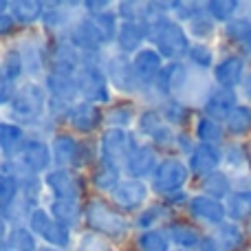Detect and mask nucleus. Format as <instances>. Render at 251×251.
<instances>
[{"label": "nucleus", "mask_w": 251, "mask_h": 251, "mask_svg": "<svg viewBox=\"0 0 251 251\" xmlns=\"http://www.w3.org/2000/svg\"><path fill=\"white\" fill-rule=\"evenodd\" d=\"M84 223L88 231L106 238L108 243H124L128 240L132 223L126 218L124 212H119L110 201L101 196H91L84 203Z\"/></svg>", "instance_id": "nucleus-1"}, {"label": "nucleus", "mask_w": 251, "mask_h": 251, "mask_svg": "<svg viewBox=\"0 0 251 251\" xmlns=\"http://www.w3.org/2000/svg\"><path fill=\"white\" fill-rule=\"evenodd\" d=\"M47 106H49V93L44 88V84L29 79V82L20 84L13 101L9 104V117L13 124L31 126L38 130V126L47 119Z\"/></svg>", "instance_id": "nucleus-2"}, {"label": "nucleus", "mask_w": 251, "mask_h": 251, "mask_svg": "<svg viewBox=\"0 0 251 251\" xmlns=\"http://www.w3.org/2000/svg\"><path fill=\"white\" fill-rule=\"evenodd\" d=\"M104 66H106L104 53H82V64H79V71L75 75L82 101H91L95 106L110 104L113 88L108 84Z\"/></svg>", "instance_id": "nucleus-3"}, {"label": "nucleus", "mask_w": 251, "mask_h": 251, "mask_svg": "<svg viewBox=\"0 0 251 251\" xmlns=\"http://www.w3.org/2000/svg\"><path fill=\"white\" fill-rule=\"evenodd\" d=\"M187 178H190L187 161L170 154L159 161V165H156V170L152 172V176L148 178V183H150V190L154 192V194L165 199V196H172V194H176V192L185 190Z\"/></svg>", "instance_id": "nucleus-4"}, {"label": "nucleus", "mask_w": 251, "mask_h": 251, "mask_svg": "<svg viewBox=\"0 0 251 251\" xmlns=\"http://www.w3.org/2000/svg\"><path fill=\"white\" fill-rule=\"evenodd\" d=\"M44 190L60 201H82L88 178L73 168H53L42 176Z\"/></svg>", "instance_id": "nucleus-5"}, {"label": "nucleus", "mask_w": 251, "mask_h": 251, "mask_svg": "<svg viewBox=\"0 0 251 251\" xmlns=\"http://www.w3.org/2000/svg\"><path fill=\"white\" fill-rule=\"evenodd\" d=\"M150 194H152L150 183L141 181V178L126 176V178H122V183H119L108 196H110V203H113L119 212L139 214L148 205Z\"/></svg>", "instance_id": "nucleus-6"}, {"label": "nucleus", "mask_w": 251, "mask_h": 251, "mask_svg": "<svg viewBox=\"0 0 251 251\" xmlns=\"http://www.w3.org/2000/svg\"><path fill=\"white\" fill-rule=\"evenodd\" d=\"M106 77L115 93L124 97H137L139 95V84L134 77L132 69V57L124 55V53L115 51L110 57H106Z\"/></svg>", "instance_id": "nucleus-7"}, {"label": "nucleus", "mask_w": 251, "mask_h": 251, "mask_svg": "<svg viewBox=\"0 0 251 251\" xmlns=\"http://www.w3.org/2000/svg\"><path fill=\"white\" fill-rule=\"evenodd\" d=\"M139 137L132 134L130 130L122 128H106L100 134V159L110 161V163H117L124 168L128 154L137 148Z\"/></svg>", "instance_id": "nucleus-8"}, {"label": "nucleus", "mask_w": 251, "mask_h": 251, "mask_svg": "<svg viewBox=\"0 0 251 251\" xmlns=\"http://www.w3.org/2000/svg\"><path fill=\"white\" fill-rule=\"evenodd\" d=\"M22 168V174H35V176H44L49 170H53V154L51 146L44 137L40 134H29L26 146L22 150L20 159H18Z\"/></svg>", "instance_id": "nucleus-9"}, {"label": "nucleus", "mask_w": 251, "mask_h": 251, "mask_svg": "<svg viewBox=\"0 0 251 251\" xmlns=\"http://www.w3.org/2000/svg\"><path fill=\"white\" fill-rule=\"evenodd\" d=\"M18 51H20L22 60H25V73L29 79H35L40 75L49 73V40L44 35H26L18 42Z\"/></svg>", "instance_id": "nucleus-10"}, {"label": "nucleus", "mask_w": 251, "mask_h": 251, "mask_svg": "<svg viewBox=\"0 0 251 251\" xmlns=\"http://www.w3.org/2000/svg\"><path fill=\"white\" fill-rule=\"evenodd\" d=\"M163 66H165L163 57H161V53L154 47H143L139 53H134L132 69H134V77H137V84H139V93L154 86Z\"/></svg>", "instance_id": "nucleus-11"}, {"label": "nucleus", "mask_w": 251, "mask_h": 251, "mask_svg": "<svg viewBox=\"0 0 251 251\" xmlns=\"http://www.w3.org/2000/svg\"><path fill=\"white\" fill-rule=\"evenodd\" d=\"M159 161H161L159 150H156L150 141H139L137 148H134L128 154V159H126L124 172L128 174L130 178H141V181H146V178L152 176V172L156 170Z\"/></svg>", "instance_id": "nucleus-12"}, {"label": "nucleus", "mask_w": 251, "mask_h": 251, "mask_svg": "<svg viewBox=\"0 0 251 251\" xmlns=\"http://www.w3.org/2000/svg\"><path fill=\"white\" fill-rule=\"evenodd\" d=\"M187 214H190L194 221L203 223V225L209 227H221L225 223V203L212 199V196L205 194H194L187 201Z\"/></svg>", "instance_id": "nucleus-13"}, {"label": "nucleus", "mask_w": 251, "mask_h": 251, "mask_svg": "<svg viewBox=\"0 0 251 251\" xmlns=\"http://www.w3.org/2000/svg\"><path fill=\"white\" fill-rule=\"evenodd\" d=\"M104 124V113H101L100 106L91 104V101H82L79 100L77 104H73L69 115V128L77 134H95L97 130L101 128Z\"/></svg>", "instance_id": "nucleus-14"}, {"label": "nucleus", "mask_w": 251, "mask_h": 251, "mask_svg": "<svg viewBox=\"0 0 251 251\" xmlns=\"http://www.w3.org/2000/svg\"><path fill=\"white\" fill-rule=\"evenodd\" d=\"M64 38L73 44L77 51L82 53H104V44H101L100 35H97L93 22L88 20V16H82L71 25V29L64 33Z\"/></svg>", "instance_id": "nucleus-15"}, {"label": "nucleus", "mask_w": 251, "mask_h": 251, "mask_svg": "<svg viewBox=\"0 0 251 251\" xmlns=\"http://www.w3.org/2000/svg\"><path fill=\"white\" fill-rule=\"evenodd\" d=\"M236 93L234 91H227V88L221 86H214L205 93L203 97V113L205 117L214 119V122H227V117L231 115V110L236 108Z\"/></svg>", "instance_id": "nucleus-16"}, {"label": "nucleus", "mask_w": 251, "mask_h": 251, "mask_svg": "<svg viewBox=\"0 0 251 251\" xmlns=\"http://www.w3.org/2000/svg\"><path fill=\"white\" fill-rule=\"evenodd\" d=\"M51 154H53V165L55 168H73L77 161V150H79V139L73 132L66 130H57L55 134H51Z\"/></svg>", "instance_id": "nucleus-17"}, {"label": "nucleus", "mask_w": 251, "mask_h": 251, "mask_svg": "<svg viewBox=\"0 0 251 251\" xmlns=\"http://www.w3.org/2000/svg\"><path fill=\"white\" fill-rule=\"evenodd\" d=\"M221 161H223V152L218 150V146L196 143L194 152L187 156V168H190V174L205 178V176H209V174L218 172Z\"/></svg>", "instance_id": "nucleus-18"}, {"label": "nucleus", "mask_w": 251, "mask_h": 251, "mask_svg": "<svg viewBox=\"0 0 251 251\" xmlns=\"http://www.w3.org/2000/svg\"><path fill=\"white\" fill-rule=\"evenodd\" d=\"M122 174H124L122 165L100 159L91 168V174H88V185H91L93 190H97L100 194H110V192L122 183V178H124Z\"/></svg>", "instance_id": "nucleus-19"}, {"label": "nucleus", "mask_w": 251, "mask_h": 251, "mask_svg": "<svg viewBox=\"0 0 251 251\" xmlns=\"http://www.w3.org/2000/svg\"><path fill=\"white\" fill-rule=\"evenodd\" d=\"M146 42H148L146 22H122L119 25V33H117V40H115L117 53L132 57L134 53L141 51Z\"/></svg>", "instance_id": "nucleus-20"}, {"label": "nucleus", "mask_w": 251, "mask_h": 251, "mask_svg": "<svg viewBox=\"0 0 251 251\" xmlns=\"http://www.w3.org/2000/svg\"><path fill=\"white\" fill-rule=\"evenodd\" d=\"M26 130L13 122H0V154L7 161H18L26 146Z\"/></svg>", "instance_id": "nucleus-21"}, {"label": "nucleus", "mask_w": 251, "mask_h": 251, "mask_svg": "<svg viewBox=\"0 0 251 251\" xmlns=\"http://www.w3.org/2000/svg\"><path fill=\"white\" fill-rule=\"evenodd\" d=\"M172 216H174V209L168 207L163 201H156V203H148L141 212L134 214L132 227L139 231L161 229V225H168V223L174 221Z\"/></svg>", "instance_id": "nucleus-22"}, {"label": "nucleus", "mask_w": 251, "mask_h": 251, "mask_svg": "<svg viewBox=\"0 0 251 251\" xmlns=\"http://www.w3.org/2000/svg\"><path fill=\"white\" fill-rule=\"evenodd\" d=\"M214 79L221 88L234 91L245 79V60L240 55H227L214 66Z\"/></svg>", "instance_id": "nucleus-23"}, {"label": "nucleus", "mask_w": 251, "mask_h": 251, "mask_svg": "<svg viewBox=\"0 0 251 251\" xmlns=\"http://www.w3.org/2000/svg\"><path fill=\"white\" fill-rule=\"evenodd\" d=\"M44 88H47L49 97H53V100H62L69 101V104H77L79 101V88L75 75L47 73L44 75Z\"/></svg>", "instance_id": "nucleus-24"}, {"label": "nucleus", "mask_w": 251, "mask_h": 251, "mask_svg": "<svg viewBox=\"0 0 251 251\" xmlns=\"http://www.w3.org/2000/svg\"><path fill=\"white\" fill-rule=\"evenodd\" d=\"M49 214L53 221L66 225L69 229H77L84 223V201H60L51 199L49 203Z\"/></svg>", "instance_id": "nucleus-25"}, {"label": "nucleus", "mask_w": 251, "mask_h": 251, "mask_svg": "<svg viewBox=\"0 0 251 251\" xmlns=\"http://www.w3.org/2000/svg\"><path fill=\"white\" fill-rule=\"evenodd\" d=\"M165 234H168L170 243H172L174 247L183 249V251L199 249L201 240H203L201 231L196 229L194 225H190V223H185V221H176V218L165 225Z\"/></svg>", "instance_id": "nucleus-26"}, {"label": "nucleus", "mask_w": 251, "mask_h": 251, "mask_svg": "<svg viewBox=\"0 0 251 251\" xmlns=\"http://www.w3.org/2000/svg\"><path fill=\"white\" fill-rule=\"evenodd\" d=\"M9 13L18 22V26H33L42 22L44 2H38V0H16V2H9Z\"/></svg>", "instance_id": "nucleus-27"}, {"label": "nucleus", "mask_w": 251, "mask_h": 251, "mask_svg": "<svg viewBox=\"0 0 251 251\" xmlns=\"http://www.w3.org/2000/svg\"><path fill=\"white\" fill-rule=\"evenodd\" d=\"M159 113L163 117V122L172 128H181L192 119V108L187 101L176 100V97H170V100H163L159 106Z\"/></svg>", "instance_id": "nucleus-28"}, {"label": "nucleus", "mask_w": 251, "mask_h": 251, "mask_svg": "<svg viewBox=\"0 0 251 251\" xmlns=\"http://www.w3.org/2000/svg\"><path fill=\"white\" fill-rule=\"evenodd\" d=\"M84 16H86V13H84ZM88 20L93 22V26H95V31H97V35H100V40H101L104 47L115 44L122 20L117 18V13H115L113 9L106 11V13H100V16H88Z\"/></svg>", "instance_id": "nucleus-29"}, {"label": "nucleus", "mask_w": 251, "mask_h": 251, "mask_svg": "<svg viewBox=\"0 0 251 251\" xmlns=\"http://www.w3.org/2000/svg\"><path fill=\"white\" fill-rule=\"evenodd\" d=\"M40 240L44 243V247L66 251L73 245V229H69L66 225H62V223H57V221H51L44 227L42 234H40Z\"/></svg>", "instance_id": "nucleus-30"}, {"label": "nucleus", "mask_w": 251, "mask_h": 251, "mask_svg": "<svg viewBox=\"0 0 251 251\" xmlns=\"http://www.w3.org/2000/svg\"><path fill=\"white\" fill-rule=\"evenodd\" d=\"M225 214L231 218V223L251 218V190L231 192L225 199Z\"/></svg>", "instance_id": "nucleus-31"}, {"label": "nucleus", "mask_w": 251, "mask_h": 251, "mask_svg": "<svg viewBox=\"0 0 251 251\" xmlns=\"http://www.w3.org/2000/svg\"><path fill=\"white\" fill-rule=\"evenodd\" d=\"M22 75H26L25 60H22L18 47H9L7 51H4V55L0 57V79L18 84V79H20Z\"/></svg>", "instance_id": "nucleus-32"}, {"label": "nucleus", "mask_w": 251, "mask_h": 251, "mask_svg": "<svg viewBox=\"0 0 251 251\" xmlns=\"http://www.w3.org/2000/svg\"><path fill=\"white\" fill-rule=\"evenodd\" d=\"M137 117H139V113L134 110L132 104H113L104 113V124H106V128L128 130L130 126L137 124Z\"/></svg>", "instance_id": "nucleus-33"}, {"label": "nucleus", "mask_w": 251, "mask_h": 251, "mask_svg": "<svg viewBox=\"0 0 251 251\" xmlns=\"http://www.w3.org/2000/svg\"><path fill=\"white\" fill-rule=\"evenodd\" d=\"M216 238L221 251H240L245 245V234L238 227V223H223L221 227H216Z\"/></svg>", "instance_id": "nucleus-34"}, {"label": "nucleus", "mask_w": 251, "mask_h": 251, "mask_svg": "<svg viewBox=\"0 0 251 251\" xmlns=\"http://www.w3.org/2000/svg\"><path fill=\"white\" fill-rule=\"evenodd\" d=\"M4 245L9 251H40V238L26 225L11 227Z\"/></svg>", "instance_id": "nucleus-35"}, {"label": "nucleus", "mask_w": 251, "mask_h": 251, "mask_svg": "<svg viewBox=\"0 0 251 251\" xmlns=\"http://www.w3.org/2000/svg\"><path fill=\"white\" fill-rule=\"evenodd\" d=\"M163 126H165V122H163V117H161L159 108H156V106H148V108H143L141 113H139L134 128H137L139 137H143L146 141H150Z\"/></svg>", "instance_id": "nucleus-36"}, {"label": "nucleus", "mask_w": 251, "mask_h": 251, "mask_svg": "<svg viewBox=\"0 0 251 251\" xmlns=\"http://www.w3.org/2000/svg\"><path fill=\"white\" fill-rule=\"evenodd\" d=\"M134 247L137 251H172V243H170L165 229H148L137 234Z\"/></svg>", "instance_id": "nucleus-37"}, {"label": "nucleus", "mask_w": 251, "mask_h": 251, "mask_svg": "<svg viewBox=\"0 0 251 251\" xmlns=\"http://www.w3.org/2000/svg\"><path fill=\"white\" fill-rule=\"evenodd\" d=\"M194 137L199 139V143H207V146H218L225 137V128H223L218 122L209 117H199L194 126Z\"/></svg>", "instance_id": "nucleus-38"}, {"label": "nucleus", "mask_w": 251, "mask_h": 251, "mask_svg": "<svg viewBox=\"0 0 251 251\" xmlns=\"http://www.w3.org/2000/svg\"><path fill=\"white\" fill-rule=\"evenodd\" d=\"M201 190H203L205 196H212V199L221 201V199H227L231 194V181L225 172H214L209 176L201 178Z\"/></svg>", "instance_id": "nucleus-39"}, {"label": "nucleus", "mask_w": 251, "mask_h": 251, "mask_svg": "<svg viewBox=\"0 0 251 251\" xmlns=\"http://www.w3.org/2000/svg\"><path fill=\"white\" fill-rule=\"evenodd\" d=\"M100 161V139L84 137L79 139V150H77V161H75V170H91L93 165Z\"/></svg>", "instance_id": "nucleus-40"}, {"label": "nucleus", "mask_w": 251, "mask_h": 251, "mask_svg": "<svg viewBox=\"0 0 251 251\" xmlns=\"http://www.w3.org/2000/svg\"><path fill=\"white\" fill-rule=\"evenodd\" d=\"M238 9H240V2H236V0H209V2H205L207 16L214 22H225V25L234 20Z\"/></svg>", "instance_id": "nucleus-41"}, {"label": "nucleus", "mask_w": 251, "mask_h": 251, "mask_svg": "<svg viewBox=\"0 0 251 251\" xmlns=\"http://www.w3.org/2000/svg\"><path fill=\"white\" fill-rule=\"evenodd\" d=\"M225 130L234 137H240V134H247L251 130V108L249 106H236L231 110V115L225 122Z\"/></svg>", "instance_id": "nucleus-42"}, {"label": "nucleus", "mask_w": 251, "mask_h": 251, "mask_svg": "<svg viewBox=\"0 0 251 251\" xmlns=\"http://www.w3.org/2000/svg\"><path fill=\"white\" fill-rule=\"evenodd\" d=\"M115 13L122 22H146L148 2H134V0H122L115 4Z\"/></svg>", "instance_id": "nucleus-43"}, {"label": "nucleus", "mask_w": 251, "mask_h": 251, "mask_svg": "<svg viewBox=\"0 0 251 251\" xmlns=\"http://www.w3.org/2000/svg\"><path fill=\"white\" fill-rule=\"evenodd\" d=\"M187 62H190L194 69H201V71H207L212 69L214 64V51L207 47L205 42H194L187 51Z\"/></svg>", "instance_id": "nucleus-44"}, {"label": "nucleus", "mask_w": 251, "mask_h": 251, "mask_svg": "<svg viewBox=\"0 0 251 251\" xmlns=\"http://www.w3.org/2000/svg\"><path fill=\"white\" fill-rule=\"evenodd\" d=\"M225 35L227 40L238 44H251V20L249 18H234L231 22L225 25Z\"/></svg>", "instance_id": "nucleus-45"}, {"label": "nucleus", "mask_w": 251, "mask_h": 251, "mask_svg": "<svg viewBox=\"0 0 251 251\" xmlns=\"http://www.w3.org/2000/svg\"><path fill=\"white\" fill-rule=\"evenodd\" d=\"M185 29H187V35H190V38H196L199 42H203V40H207L214 35L216 22H214L212 18L207 16V11H205V13H201V16H196L192 22H187Z\"/></svg>", "instance_id": "nucleus-46"}, {"label": "nucleus", "mask_w": 251, "mask_h": 251, "mask_svg": "<svg viewBox=\"0 0 251 251\" xmlns=\"http://www.w3.org/2000/svg\"><path fill=\"white\" fill-rule=\"evenodd\" d=\"M20 196V183H18V176L7 172H0V209L7 207L9 203Z\"/></svg>", "instance_id": "nucleus-47"}, {"label": "nucleus", "mask_w": 251, "mask_h": 251, "mask_svg": "<svg viewBox=\"0 0 251 251\" xmlns=\"http://www.w3.org/2000/svg\"><path fill=\"white\" fill-rule=\"evenodd\" d=\"M51 221H53V218H51V214H49L47 207H35L33 212H31L29 221H26V227H29V229L40 238V234H42L44 227H47Z\"/></svg>", "instance_id": "nucleus-48"}, {"label": "nucleus", "mask_w": 251, "mask_h": 251, "mask_svg": "<svg viewBox=\"0 0 251 251\" xmlns=\"http://www.w3.org/2000/svg\"><path fill=\"white\" fill-rule=\"evenodd\" d=\"M82 9L86 16H100V13L115 9V4L108 2V0H86V2H82Z\"/></svg>", "instance_id": "nucleus-49"}, {"label": "nucleus", "mask_w": 251, "mask_h": 251, "mask_svg": "<svg viewBox=\"0 0 251 251\" xmlns=\"http://www.w3.org/2000/svg\"><path fill=\"white\" fill-rule=\"evenodd\" d=\"M223 161H227V165L231 168H240L245 163V152L240 146H229L225 152H223Z\"/></svg>", "instance_id": "nucleus-50"}, {"label": "nucleus", "mask_w": 251, "mask_h": 251, "mask_svg": "<svg viewBox=\"0 0 251 251\" xmlns=\"http://www.w3.org/2000/svg\"><path fill=\"white\" fill-rule=\"evenodd\" d=\"M194 148H196V143H194V139L190 137L187 132H176V146H174V152H181V154H185V156H190L192 152H194Z\"/></svg>", "instance_id": "nucleus-51"}, {"label": "nucleus", "mask_w": 251, "mask_h": 251, "mask_svg": "<svg viewBox=\"0 0 251 251\" xmlns=\"http://www.w3.org/2000/svg\"><path fill=\"white\" fill-rule=\"evenodd\" d=\"M18 22L13 20L11 13H0V38H9L11 33H16Z\"/></svg>", "instance_id": "nucleus-52"}, {"label": "nucleus", "mask_w": 251, "mask_h": 251, "mask_svg": "<svg viewBox=\"0 0 251 251\" xmlns=\"http://www.w3.org/2000/svg\"><path fill=\"white\" fill-rule=\"evenodd\" d=\"M199 251H221V247H218L214 236H203V240H201V245H199Z\"/></svg>", "instance_id": "nucleus-53"}, {"label": "nucleus", "mask_w": 251, "mask_h": 251, "mask_svg": "<svg viewBox=\"0 0 251 251\" xmlns=\"http://www.w3.org/2000/svg\"><path fill=\"white\" fill-rule=\"evenodd\" d=\"M9 231H11V227H9V223L4 221L2 216H0V247H4V243H7V236Z\"/></svg>", "instance_id": "nucleus-54"}, {"label": "nucleus", "mask_w": 251, "mask_h": 251, "mask_svg": "<svg viewBox=\"0 0 251 251\" xmlns=\"http://www.w3.org/2000/svg\"><path fill=\"white\" fill-rule=\"evenodd\" d=\"M240 88H243V95L247 97V100H251V73L245 75L243 84H240Z\"/></svg>", "instance_id": "nucleus-55"}, {"label": "nucleus", "mask_w": 251, "mask_h": 251, "mask_svg": "<svg viewBox=\"0 0 251 251\" xmlns=\"http://www.w3.org/2000/svg\"><path fill=\"white\" fill-rule=\"evenodd\" d=\"M9 11V2L7 0H0V13H7Z\"/></svg>", "instance_id": "nucleus-56"}, {"label": "nucleus", "mask_w": 251, "mask_h": 251, "mask_svg": "<svg viewBox=\"0 0 251 251\" xmlns=\"http://www.w3.org/2000/svg\"><path fill=\"white\" fill-rule=\"evenodd\" d=\"M40 251H60V249H51V247H40Z\"/></svg>", "instance_id": "nucleus-57"}, {"label": "nucleus", "mask_w": 251, "mask_h": 251, "mask_svg": "<svg viewBox=\"0 0 251 251\" xmlns=\"http://www.w3.org/2000/svg\"><path fill=\"white\" fill-rule=\"evenodd\" d=\"M247 53H249V55H251V44H247Z\"/></svg>", "instance_id": "nucleus-58"}, {"label": "nucleus", "mask_w": 251, "mask_h": 251, "mask_svg": "<svg viewBox=\"0 0 251 251\" xmlns=\"http://www.w3.org/2000/svg\"><path fill=\"white\" fill-rule=\"evenodd\" d=\"M0 251H7V245H4V247H0Z\"/></svg>", "instance_id": "nucleus-59"}, {"label": "nucleus", "mask_w": 251, "mask_h": 251, "mask_svg": "<svg viewBox=\"0 0 251 251\" xmlns=\"http://www.w3.org/2000/svg\"><path fill=\"white\" fill-rule=\"evenodd\" d=\"M174 251H183V249H174Z\"/></svg>", "instance_id": "nucleus-60"}, {"label": "nucleus", "mask_w": 251, "mask_h": 251, "mask_svg": "<svg viewBox=\"0 0 251 251\" xmlns=\"http://www.w3.org/2000/svg\"><path fill=\"white\" fill-rule=\"evenodd\" d=\"M7 251H9V249H7Z\"/></svg>", "instance_id": "nucleus-61"}]
</instances>
